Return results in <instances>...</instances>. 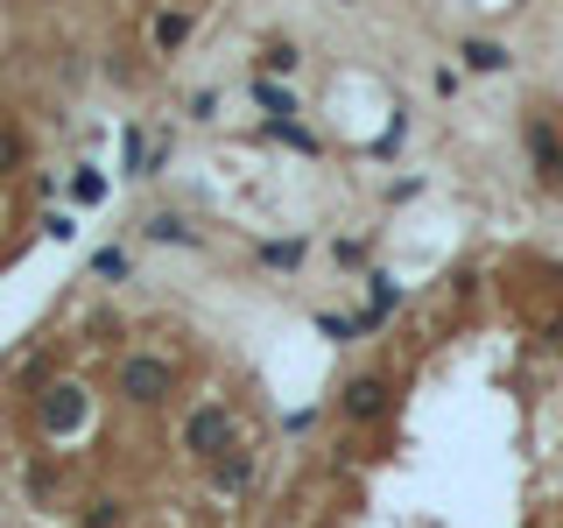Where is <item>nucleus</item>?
<instances>
[{
  "label": "nucleus",
  "mask_w": 563,
  "mask_h": 528,
  "mask_svg": "<svg viewBox=\"0 0 563 528\" xmlns=\"http://www.w3.org/2000/svg\"><path fill=\"white\" fill-rule=\"evenodd\" d=\"M106 78H113V85H141V64L128 57V50H113V57H106Z\"/></svg>",
  "instance_id": "nucleus-21"
},
{
  "label": "nucleus",
  "mask_w": 563,
  "mask_h": 528,
  "mask_svg": "<svg viewBox=\"0 0 563 528\" xmlns=\"http://www.w3.org/2000/svg\"><path fill=\"white\" fill-rule=\"evenodd\" d=\"M254 486H261V451L233 444V451L211 458V493H219V501H246Z\"/></svg>",
  "instance_id": "nucleus-5"
},
{
  "label": "nucleus",
  "mask_w": 563,
  "mask_h": 528,
  "mask_svg": "<svg viewBox=\"0 0 563 528\" xmlns=\"http://www.w3.org/2000/svg\"><path fill=\"white\" fill-rule=\"evenodd\" d=\"M240 444V416L225 409V402H198V409L184 416V458H198V465H211L219 451Z\"/></svg>",
  "instance_id": "nucleus-2"
},
{
  "label": "nucleus",
  "mask_w": 563,
  "mask_h": 528,
  "mask_svg": "<svg viewBox=\"0 0 563 528\" xmlns=\"http://www.w3.org/2000/svg\"><path fill=\"white\" fill-rule=\"evenodd\" d=\"M296 64H303V50H296V43H268V50H261V78H289Z\"/></svg>",
  "instance_id": "nucleus-18"
},
{
  "label": "nucleus",
  "mask_w": 563,
  "mask_h": 528,
  "mask_svg": "<svg viewBox=\"0 0 563 528\" xmlns=\"http://www.w3.org/2000/svg\"><path fill=\"white\" fill-rule=\"evenodd\" d=\"M22 155H29L22 128H8V120H0V176H14V169H22Z\"/></svg>",
  "instance_id": "nucleus-20"
},
{
  "label": "nucleus",
  "mask_w": 563,
  "mask_h": 528,
  "mask_svg": "<svg viewBox=\"0 0 563 528\" xmlns=\"http://www.w3.org/2000/svg\"><path fill=\"white\" fill-rule=\"evenodd\" d=\"M120 176H155V141H148V128H141V120H128V128H120Z\"/></svg>",
  "instance_id": "nucleus-8"
},
{
  "label": "nucleus",
  "mask_w": 563,
  "mask_h": 528,
  "mask_svg": "<svg viewBox=\"0 0 563 528\" xmlns=\"http://www.w3.org/2000/svg\"><path fill=\"white\" fill-rule=\"evenodd\" d=\"M254 99L268 106V120H296V113H303V106H296V92H282L275 78H254Z\"/></svg>",
  "instance_id": "nucleus-17"
},
{
  "label": "nucleus",
  "mask_w": 563,
  "mask_h": 528,
  "mask_svg": "<svg viewBox=\"0 0 563 528\" xmlns=\"http://www.w3.org/2000/svg\"><path fill=\"white\" fill-rule=\"evenodd\" d=\"M339 416L360 422V430H366V422H387V416H395V381H387V374H352L339 387Z\"/></svg>",
  "instance_id": "nucleus-4"
},
{
  "label": "nucleus",
  "mask_w": 563,
  "mask_h": 528,
  "mask_svg": "<svg viewBox=\"0 0 563 528\" xmlns=\"http://www.w3.org/2000/svg\"><path fill=\"white\" fill-rule=\"evenodd\" d=\"M457 64L479 70V78H493V70H507L515 57H507V43H493V35H465V43H457Z\"/></svg>",
  "instance_id": "nucleus-10"
},
{
  "label": "nucleus",
  "mask_w": 563,
  "mask_h": 528,
  "mask_svg": "<svg viewBox=\"0 0 563 528\" xmlns=\"http://www.w3.org/2000/svg\"><path fill=\"white\" fill-rule=\"evenodd\" d=\"M331 261H339V268H360V275H366V268H374V246L345 233V240H331Z\"/></svg>",
  "instance_id": "nucleus-19"
},
{
  "label": "nucleus",
  "mask_w": 563,
  "mask_h": 528,
  "mask_svg": "<svg viewBox=\"0 0 563 528\" xmlns=\"http://www.w3.org/2000/svg\"><path fill=\"white\" fill-rule=\"evenodd\" d=\"M113 381H120V402H128V409H163L176 395V366L163 352H120Z\"/></svg>",
  "instance_id": "nucleus-1"
},
{
  "label": "nucleus",
  "mask_w": 563,
  "mask_h": 528,
  "mask_svg": "<svg viewBox=\"0 0 563 528\" xmlns=\"http://www.w3.org/2000/svg\"><path fill=\"white\" fill-rule=\"evenodd\" d=\"M78 528H128V501H113V493H92V501L78 507Z\"/></svg>",
  "instance_id": "nucleus-12"
},
{
  "label": "nucleus",
  "mask_w": 563,
  "mask_h": 528,
  "mask_svg": "<svg viewBox=\"0 0 563 528\" xmlns=\"http://www.w3.org/2000/svg\"><path fill=\"white\" fill-rule=\"evenodd\" d=\"M521 141H528V169H536V184L542 190H563V134L550 128V120H528Z\"/></svg>",
  "instance_id": "nucleus-6"
},
{
  "label": "nucleus",
  "mask_w": 563,
  "mask_h": 528,
  "mask_svg": "<svg viewBox=\"0 0 563 528\" xmlns=\"http://www.w3.org/2000/svg\"><path fill=\"white\" fill-rule=\"evenodd\" d=\"M141 240H155V246H198L205 233L184 219V211H148V219H141Z\"/></svg>",
  "instance_id": "nucleus-9"
},
{
  "label": "nucleus",
  "mask_w": 563,
  "mask_h": 528,
  "mask_svg": "<svg viewBox=\"0 0 563 528\" xmlns=\"http://www.w3.org/2000/svg\"><path fill=\"white\" fill-rule=\"evenodd\" d=\"M92 205H106V176L85 163V169H70V211H92Z\"/></svg>",
  "instance_id": "nucleus-15"
},
{
  "label": "nucleus",
  "mask_w": 563,
  "mask_h": 528,
  "mask_svg": "<svg viewBox=\"0 0 563 528\" xmlns=\"http://www.w3.org/2000/svg\"><path fill=\"white\" fill-rule=\"evenodd\" d=\"M366 310H374V317H395L401 310V282L380 275V268H366Z\"/></svg>",
  "instance_id": "nucleus-14"
},
{
  "label": "nucleus",
  "mask_w": 563,
  "mask_h": 528,
  "mask_svg": "<svg viewBox=\"0 0 563 528\" xmlns=\"http://www.w3.org/2000/svg\"><path fill=\"white\" fill-rule=\"evenodd\" d=\"M35 422H43L49 444H64V437H78L85 422H92V395H85L78 381H49L43 395H35Z\"/></svg>",
  "instance_id": "nucleus-3"
},
{
  "label": "nucleus",
  "mask_w": 563,
  "mask_h": 528,
  "mask_svg": "<svg viewBox=\"0 0 563 528\" xmlns=\"http://www.w3.org/2000/svg\"><path fill=\"white\" fill-rule=\"evenodd\" d=\"M190 35H198V14H190V8H155V22H148V50H155V57H184Z\"/></svg>",
  "instance_id": "nucleus-7"
},
{
  "label": "nucleus",
  "mask_w": 563,
  "mask_h": 528,
  "mask_svg": "<svg viewBox=\"0 0 563 528\" xmlns=\"http://www.w3.org/2000/svg\"><path fill=\"white\" fill-rule=\"evenodd\" d=\"M254 254H261V268H275V275H296V268L310 261V240H303V233H296V240H261Z\"/></svg>",
  "instance_id": "nucleus-11"
},
{
  "label": "nucleus",
  "mask_w": 563,
  "mask_h": 528,
  "mask_svg": "<svg viewBox=\"0 0 563 528\" xmlns=\"http://www.w3.org/2000/svg\"><path fill=\"white\" fill-rule=\"evenodd\" d=\"M345 8H352V0H345Z\"/></svg>",
  "instance_id": "nucleus-24"
},
{
  "label": "nucleus",
  "mask_w": 563,
  "mask_h": 528,
  "mask_svg": "<svg viewBox=\"0 0 563 528\" xmlns=\"http://www.w3.org/2000/svg\"><path fill=\"white\" fill-rule=\"evenodd\" d=\"M78 233V219H70V211H43V240H70Z\"/></svg>",
  "instance_id": "nucleus-22"
},
{
  "label": "nucleus",
  "mask_w": 563,
  "mask_h": 528,
  "mask_svg": "<svg viewBox=\"0 0 563 528\" xmlns=\"http://www.w3.org/2000/svg\"><path fill=\"white\" fill-rule=\"evenodd\" d=\"M219 113V92H190V120H211Z\"/></svg>",
  "instance_id": "nucleus-23"
},
{
  "label": "nucleus",
  "mask_w": 563,
  "mask_h": 528,
  "mask_svg": "<svg viewBox=\"0 0 563 528\" xmlns=\"http://www.w3.org/2000/svg\"><path fill=\"white\" fill-rule=\"evenodd\" d=\"M92 275L99 282H134V254H128V246H99V254H92Z\"/></svg>",
  "instance_id": "nucleus-16"
},
{
  "label": "nucleus",
  "mask_w": 563,
  "mask_h": 528,
  "mask_svg": "<svg viewBox=\"0 0 563 528\" xmlns=\"http://www.w3.org/2000/svg\"><path fill=\"white\" fill-rule=\"evenodd\" d=\"M268 141H282V148H296V155H310V163L324 155V141H317L303 120H268Z\"/></svg>",
  "instance_id": "nucleus-13"
}]
</instances>
